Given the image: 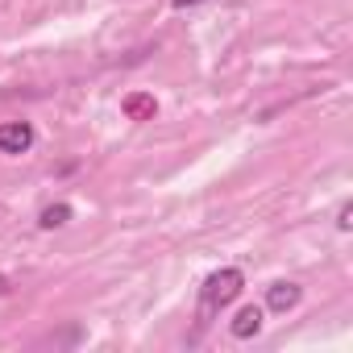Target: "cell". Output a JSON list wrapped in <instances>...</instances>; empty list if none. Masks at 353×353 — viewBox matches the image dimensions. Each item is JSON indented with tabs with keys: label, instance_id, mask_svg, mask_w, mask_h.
I'll use <instances>...</instances> for the list:
<instances>
[{
	"label": "cell",
	"instance_id": "obj_1",
	"mask_svg": "<svg viewBox=\"0 0 353 353\" xmlns=\"http://www.w3.org/2000/svg\"><path fill=\"white\" fill-rule=\"evenodd\" d=\"M245 287V274L237 266H225V270H212L200 287V320H212L221 307H229Z\"/></svg>",
	"mask_w": 353,
	"mask_h": 353
},
{
	"label": "cell",
	"instance_id": "obj_2",
	"mask_svg": "<svg viewBox=\"0 0 353 353\" xmlns=\"http://www.w3.org/2000/svg\"><path fill=\"white\" fill-rule=\"evenodd\" d=\"M34 145V129L26 121H5L0 125V154H26Z\"/></svg>",
	"mask_w": 353,
	"mask_h": 353
},
{
	"label": "cell",
	"instance_id": "obj_3",
	"mask_svg": "<svg viewBox=\"0 0 353 353\" xmlns=\"http://www.w3.org/2000/svg\"><path fill=\"white\" fill-rule=\"evenodd\" d=\"M299 303V287L295 283H274L270 291H266V307L270 312H291Z\"/></svg>",
	"mask_w": 353,
	"mask_h": 353
},
{
	"label": "cell",
	"instance_id": "obj_6",
	"mask_svg": "<svg viewBox=\"0 0 353 353\" xmlns=\"http://www.w3.org/2000/svg\"><path fill=\"white\" fill-rule=\"evenodd\" d=\"M174 9H196V5H204V0H170Z\"/></svg>",
	"mask_w": 353,
	"mask_h": 353
},
{
	"label": "cell",
	"instance_id": "obj_5",
	"mask_svg": "<svg viewBox=\"0 0 353 353\" xmlns=\"http://www.w3.org/2000/svg\"><path fill=\"white\" fill-rule=\"evenodd\" d=\"M67 221H71V204H50V208H42V216H38L42 229H63Z\"/></svg>",
	"mask_w": 353,
	"mask_h": 353
},
{
	"label": "cell",
	"instance_id": "obj_4",
	"mask_svg": "<svg viewBox=\"0 0 353 353\" xmlns=\"http://www.w3.org/2000/svg\"><path fill=\"white\" fill-rule=\"evenodd\" d=\"M258 328H262V307H241V312L233 316V336L245 341V336H254Z\"/></svg>",
	"mask_w": 353,
	"mask_h": 353
}]
</instances>
